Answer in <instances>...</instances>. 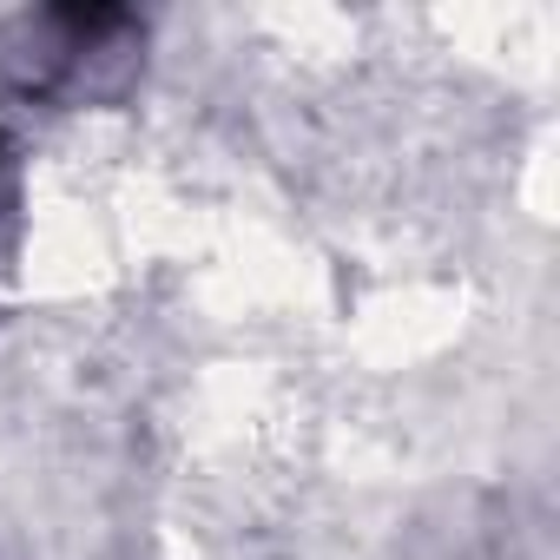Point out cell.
Returning a JSON list of instances; mask_svg holds the SVG:
<instances>
[{
  "label": "cell",
  "instance_id": "6da1fadb",
  "mask_svg": "<svg viewBox=\"0 0 560 560\" xmlns=\"http://www.w3.org/2000/svg\"><path fill=\"white\" fill-rule=\"evenodd\" d=\"M0 191H8V139H0Z\"/></svg>",
  "mask_w": 560,
  "mask_h": 560
}]
</instances>
